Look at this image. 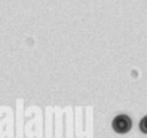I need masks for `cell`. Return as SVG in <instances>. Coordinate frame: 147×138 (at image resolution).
<instances>
[{
  "label": "cell",
  "mask_w": 147,
  "mask_h": 138,
  "mask_svg": "<svg viewBox=\"0 0 147 138\" xmlns=\"http://www.w3.org/2000/svg\"><path fill=\"white\" fill-rule=\"evenodd\" d=\"M132 126V121L127 115H117L113 121V129L118 133L127 132Z\"/></svg>",
  "instance_id": "6da1fadb"
},
{
  "label": "cell",
  "mask_w": 147,
  "mask_h": 138,
  "mask_svg": "<svg viewBox=\"0 0 147 138\" xmlns=\"http://www.w3.org/2000/svg\"><path fill=\"white\" fill-rule=\"evenodd\" d=\"M139 126H140V130H141L144 133H147V116H145V117L140 121Z\"/></svg>",
  "instance_id": "7a4b0ae2"
}]
</instances>
